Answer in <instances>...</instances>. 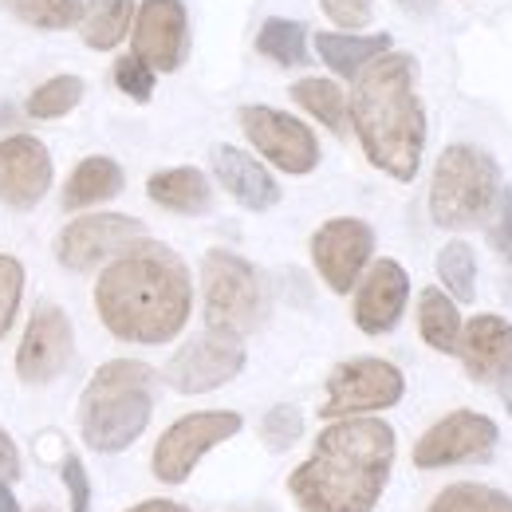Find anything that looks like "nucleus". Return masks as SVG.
Instances as JSON below:
<instances>
[{
    "instance_id": "f257e3e1",
    "label": "nucleus",
    "mask_w": 512,
    "mask_h": 512,
    "mask_svg": "<svg viewBox=\"0 0 512 512\" xmlns=\"http://www.w3.org/2000/svg\"><path fill=\"white\" fill-rule=\"evenodd\" d=\"M95 308L115 339L166 343L190 320V272H186L182 256L170 253L166 245L138 241L115 264H107V272L99 276Z\"/></svg>"
},
{
    "instance_id": "f03ea898",
    "label": "nucleus",
    "mask_w": 512,
    "mask_h": 512,
    "mask_svg": "<svg viewBox=\"0 0 512 512\" xmlns=\"http://www.w3.org/2000/svg\"><path fill=\"white\" fill-rule=\"evenodd\" d=\"M394 465V430L379 418H339L288 477L300 512H371Z\"/></svg>"
},
{
    "instance_id": "7ed1b4c3",
    "label": "nucleus",
    "mask_w": 512,
    "mask_h": 512,
    "mask_svg": "<svg viewBox=\"0 0 512 512\" xmlns=\"http://www.w3.org/2000/svg\"><path fill=\"white\" fill-rule=\"evenodd\" d=\"M351 123L367 158L398 182H410L426 150V111L414 91V60L386 52L355 75Z\"/></svg>"
},
{
    "instance_id": "20e7f679",
    "label": "nucleus",
    "mask_w": 512,
    "mask_h": 512,
    "mask_svg": "<svg viewBox=\"0 0 512 512\" xmlns=\"http://www.w3.org/2000/svg\"><path fill=\"white\" fill-rule=\"evenodd\" d=\"M150 414H154V371L134 359H111L83 390L79 430L95 453H119L138 442Z\"/></svg>"
},
{
    "instance_id": "39448f33",
    "label": "nucleus",
    "mask_w": 512,
    "mask_h": 512,
    "mask_svg": "<svg viewBox=\"0 0 512 512\" xmlns=\"http://www.w3.org/2000/svg\"><path fill=\"white\" fill-rule=\"evenodd\" d=\"M501 197V170L477 146H449L438 158L430 186V217L442 229H465L485 221Z\"/></svg>"
},
{
    "instance_id": "423d86ee",
    "label": "nucleus",
    "mask_w": 512,
    "mask_h": 512,
    "mask_svg": "<svg viewBox=\"0 0 512 512\" xmlns=\"http://www.w3.org/2000/svg\"><path fill=\"white\" fill-rule=\"evenodd\" d=\"M201 288H205V323L213 331L249 335L264 320V284L260 272L245 256L229 249H213L201 260Z\"/></svg>"
},
{
    "instance_id": "0eeeda50",
    "label": "nucleus",
    "mask_w": 512,
    "mask_h": 512,
    "mask_svg": "<svg viewBox=\"0 0 512 512\" xmlns=\"http://www.w3.org/2000/svg\"><path fill=\"white\" fill-rule=\"evenodd\" d=\"M237 430H241V414H233V410L186 414L182 422H174L158 438V446H154V477L166 481V485H182L193 473V465L213 446L229 442Z\"/></svg>"
},
{
    "instance_id": "6e6552de",
    "label": "nucleus",
    "mask_w": 512,
    "mask_h": 512,
    "mask_svg": "<svg viewBox=\"0 0 512 512\" xmlns=\"http://www.w3.org/2000/svg\"><path fill=\"white\" fill-rule=\"evenodd\" d=\"M406 379L394 363L386 359H351L339 363L327 379V402H323V418H355V414H371L386 410L394 402H402Z\"/></svg>"
},
{
    "instance_id": "1a4fd4ad",
    "label": "nucleus",
    "mask_w": 512,
    "mask_h": 512,
    "mask_svg": "<svg viewBox=\"0 0 512 512\" xmlns=\"http://www.w3.org/2000/svg\"><path fill=\"white\" fill-rule=\"evenodd\" d=\"M245 367V343L241 335L229 331H205L190 339L170 363H166V383L182 394H205L217 386L233 383Z\"/></svg>"
},
{
    "instance_id": "9d476101",
    "label": "nucleus",
    "mask_w": 512,
    "mask_h": 512,
    "mask_svg": "<svg viewBox=\"0 0 512 512\" xmlns=\"http://www.w3.org/2000/svg\"><path fill=\"white\" fill-rule=\"evenodd\" d=\"M241 127H245V138L284 174H312L320 166L316 134L284 111L249 103V107H241Z\"/></svg>"
},
{
    "instance_id": "9b49d317",
    "label": "nucleus",
    "mask_w": 512,
    "mask_h": 512,
    "mask_svg": "<svg viewBox=\"0 0 512 512\" xmlns=\"http://www.w3.org/2000/svg\"><path fill=\"white\" fill-rule=\"evenodd\" d=\"M142 241V221L123 213H91L75 217L56 241V256L71 272H87L107 256H123Z\"/></svg>"
},
{
    "instance_id": "f8f14e48",
    "label": "nucleus",
    "mask_w": 512,
    "mask_h": 512,
    "mask_svg": "<svg viewBox=\"0 0 512 512\" xmlns=\"http://www.w3.org/2000/svg\"><path fill=\"white\" fill-rule=\"evenodd\" d=\"M371 249H375V233L359 217H335V221L320 225L312 237V260L327 280V288L339 296L355 288V280L363 276V268L371 260Z\"/></svg>"
},
{
    "instance_id": "ddd939ff",
    "label": "nucleus",
    "mask_w": 512,
    "mask_h": 512,
    "mask_svg": "<svg viewBox=\"0 0 512 512\" xmlns=\"http://www.w3.org/2000/svg\"><path fill=\"white\" fill-rule=\"evenodd\" d=\"M134 56L146 60L154 71H174L182 67L190 52V20L182 0H142L134 12Z\"/></svg>"
},
{
    "instance_id": "4468645a",
    "label": "nucleus",
    "mask_w": 512,
    "mask_h": 512,
    "mask_svg": "<svg viewBox=\"0 0 512 512\" xmlns=\"http://www.w3.org/2000/svg\"><path fill=\"white\" fill-rule=\"evenodd\" d=\"M75 355V335L67 323L64 308L56 304H40L28 320V331L20 339L16 351V375L24 383H52L56 375H64L67 363Z\"/></svg>"
},
{
    "instance_id": "2eb2a0df",
    "label": "nucleus",
    "mask_w": 512,
    "mask_h": 512,
    "mask_svg": "<svg viewBox=\"0 0 512 512\" xmlns=\"http://www.w3.org/2000/svg\"><path fill=\"white\" fill-rule=\"evenodd\" d=\"M497 446V426L485 414L473 410H457L442 418L434 430H426L414 446V465L418 469H442L457 461H473V457H489Z\"/></svg>"
},
{
    "instance_id": "dca6fc26",
    "label": "nucleus",
    "mask_w": 512,
    "mask_h": 512,
    "mask_svg": "<svg viewBox=\"0 0 512 512\" xmlns=\"http://www.w3.org/2000/svg\"><path fill=\"white\" fill-rule=\"evenodd\" d=\"M52 186V154L32 134L0 138V201L12 209H32Z\"/></svg>"
},
{
    "instance_id": "f3484780",
    "label": "nucleus",
    "mask_w": 512,
    "mask_h": 512,
    "mask_svg": "<svg viewBox=\"0 0 512 512\" xmlns=\"http://www.w3.org/2000/svg\"><path fill=\"white\" fill-rule=\"evenodd\" d=\"M406 296H410L406 268L398 260H375L371 272L359 284V296H355V323H359V331L386 335L394 323L402 320Z\"/></svg>"
},
{
    "instance_id": "a211bd4d",
    "label": "nucleus",
    "mask_w": 512,
    "mask_h": 512,
    "mask_svg": "<svg viewBox=\"0 0 512 512\" xmlns=\"http://www.w3.org/2000/svg\"><path fill=\"white\" fill-rule=\"evenodd\" d=\"M465 371L481 383H497L512 367V323L501 316H477L461 331V351Z\"/></svg>"
},
{
    "instance_id": "6ab92c4d",
    "label": "nucleus",
    "mask_w": 512,
    "mask_h": 512,
    "mask_svg": "<svg viewBox=\"0 0 512 512\" xmlns=\"http://www.w3.org/2000/svg\"><path fill=\"white\" fill-rule=\"evenodd\" d=\"M213 174H217V182L233 193L245 209L264 213V209H272L280 201L276 178L256 162L253 154H245L237 146H213Z\"/></svg>"
},
{
    "instance_id": "aec40b11",
    "label": "nucleus",
    "mask_w": 512,
    "mask_h": 512,
    "mask_svg": "<svg viewBox=\"0 0 512 512\" xmlns=\"http://www.w3.org/2000/svg\"><path fill=\"white\" fill-rule=\"evenodd\" d=\"M316 52L320 60L335 75H347L355 79L363 67H371L379 56L390 52V36L386 32H375V36H351V32H320L316 36Z\"/></svg>"
},
{
    "instance_id": "412c9836",
    "label": "nucleus",
    "mask_w": 512,
    "mask_h": 512,
    "mask_svg": "<svg viewBox=\"0 0 512 512\" xmlns=\"http://www.w3.org/2000/svg\"><path fill=\"white\" fill-rule=\"evenodd\" d=\"M146 193H150V201H158V205L170 209V213H205L209 201H213V190H209L205 174L193 170V166L158 170V174L146 182Z\"/></svg>"
},
{
    "instance_id": "4be33fe9",
    "label": "nucleus",
    "mask_w": 512,
    "mask_h": 512,
    "mask_svg": "<svg viewBox=\"0 0 512 512\" xmlns=\"http://www.w3.org/2000/svg\"><path fill=\"white\" fill-rule=\"evenodd\" d=\"M115 193H123V170L111 158H83L64 186V209H87L99 201H111Z\"/></svg>"
},
{
    "instance_id": "5701e85b",
    "label": "nucleus",
    "mask_w": 512,
    "mask_h": 512,
    "mask_svg": "<svg viewBox=\"0 0 512 512\" xmlns=\"http://www.w3.org/2000/svg\"><path fill=\"white\" fill-rule=\"evenodd\" d=\"M134 12H138L134 0H91V4L83 8V20H79L83 44L95 48V52L119 48L123 36L134 28Z\"/></svg>"
},
{
    "instance_id": "b1692460",
    "label": "nucleus",
    "mask_w": 512,
    "mask_h": 512,
    "mask_svg": "<svg viewBox=\"0 0 512 512\" xmlns=\"http://www.w3.org/2000/svg\"><path fill=\"white\" fill-rule=\"evenodd\" d=\"M418 331L422 339L434 347V351H446V355H457L461 351V316L453 308L446 292L438 288H426L422 300H418Z\"/></svg>"
},
{
    "instance_id": "393cba45",
    "label": "nucleus",
    "mask_w": 512,
    "mask_h": 512,
    "mask_svg": "<svg viewBox=\"0 0 512 512\" xmlns=\"http://www.w3.org/2000/svg\"><path fill=\"white\" fill-rule=\"evenodd\" d=\"M256 48H260V56L276 60L280 67L308 64V28L300 20L272 16V20H264V28L256 36Z\"/></svg>"
},
{
    "instance_id": "a878e982",
    "label": "nucleus",
    "mask_w": 512,
    "mask_h": 512,
    "mask_svg": "<svg viewBox=\"0 0 512 512\" xmlns=\"http://www.w3.org/2000/svg\"><path fill=\"white\" fill-rule=\"evenodd\" d=\"M292 99L308 115H316L327 130H335V134L347 130V99L331 79H300V83H292Z\"/></svg>"
},
{
    "instance_id": "bb28decb",
    "label": "nucleus",
    "mask_w": 512,
    "mask_h": 512,
    "mask_svg": "<svg viewBox=\"0 0 512 512\" xmlns=\"http://www.w3.org/2000/svg\"><path fill=\"white\" fill-rule=\"evenodd\" d=\"M438 276L449 288L453 300H477V256L465 241H449L438 253Z\"/></svg>"
},
{
    "instance_id": "cd10ccee",
    "label": "nucleus",
    "mask_w": 512,
    "mask_h": 512,
    "mask_svg": "<svg viewBox=\"0 0 512 512\" xmlns=\"http://www.w3.org/2000/svg\"><path fill=\"white\" fill-rule=\"evenodd\" d=\"M79 99H83V79L79 75H56V79L40 83L28 95V115L32 119H64L67 111H75Z\"/></svg>"
},
{
    "instance_id": "c85d7f7f",
    "label": "nucleus",
    "mask_w": 512,
    "mask_h": 512,
    "mask_svg": "<svg viewBox=\"0 0 512 512\" xmlns=\"http://www.w3.org/2000/svg\"><path fill=\"white\" fill-rule=\"evenodd\" d=\"M8 8L32 24V28H44V32H60L83 20V0H8Z\"/></svg>"
},
{
    "instance_id": "c756f323",
    "label": "nucleus",
    "mask_w": 512,
    "mask_h": 512,
    "mask_svg": "<svg viewBox=\"0 0 512 512\" xmlns=\"http://www.w3.org/2000/svg\"><path fill=\"white\" fill-rule=\"evenodd\" d=\"M430 512H512V497L485 485H449Z\"/></svg>"
},
{
    "instance_id": "7c9ffc66",
    "label": "nucleus",
    "mask_w": 512,
    "mask_h": 512,
    "mask_svg": "<svg viewBox=\"0 0 512 512\" xmlns=\"http://www.w3.org/2000/svg\"><path fill=\"white\" fill-rule=\"evenodd\" d=\"M300 434H304V418H300L296 406H272L264 414V422H260V438H264V446L272 449V453L292 449L300 442Z\"/></svg>"
},
{
    "instance_id": "2f4dec72",
    "label": "nucleus",
    "mask_w": 512,
    "mask_h": 512,
    "mask_svg": "<svg viewBox=\"0 0 512 512\" xmlns=\"http://www.w3.org/2000/svg\"><path fill=\"white\" fill-rule=\"evenodd\" d=\"M20 292H24V264L16 256H0V339L12 331Z\"/></svg>"
},
{
    "instance_id": "473e14b6",
    "label": "nucleus",
    "mask_w": 512,
    "mask_h": 512,
    "mask_svg": "<svg viewBox=\"0 0 512 512\" xmlns=\"http://www.w3.org/2000/svg\"><path fill=\"white\" fill-rule=\"evenodd\" d=\"M115 87H119L123 95H130L134 103H146V99L154 95V67L130 52V56H123V60L115 64Z\"/></svg>"
},
{
    "instance_id": "72a5a7b5",
    "label": "nucleus",
    "mask_w": 512,
    "mask_h": 512,
    "mask_svg": "<svg viewBox=\"0 0 512 512\" xmlns=\"http://www.w3.org/2000/svg\"><path fill=\"white\" fill-rule=\"evenodd\" d=\"M323 12L339 24V28H347V32H355V28H363L367 20H371V8H375V0H320Z\"/></svg>"
},
{
    "instance_id": "f704fd0d",
    "label": "nucleus",
    "mask_w": 512,
    "mask_h": 512,
    "mask_svg": "<svg viewBox=\"0 0 512 512\" xmlns=\"http://www.w3.org/2000/svg\"><path fill=\"white\" fill-rule=\"evenodd\" d=\"M64 485L67 497H71V512H91V481H87V469L75 457L64 461Z\"/></svg>"
},
{
    "instance_id": "c9c22d12",
    "label": "nucleus",
    "mask_w": 512,
    "mask_h": 512,
    "mask_svg": "<svg viewBox=\"0 0 512 512\" xmlns=\"http://www.w3.org/2000/svg\"><path fill=\"white\" fill-rule=\"evenodd\" d=\"M489 241L512 264V193L509 190H501V197H497V225H493Z\"/></svg>"
},
{
    "instance_id": "e433bc0d",
    "label": "nucleus",
    "mask_w": 512,
    "mask_h": 512,
    "mask_svg": "<svg viewBox=\"0 0 512 512\" xmlns=\"http://www.w3.org/2000/svg\"><path fill=\"white\" fill-rule=\"evenodd\" d=\"M4 477H20V453H16V446H12V438L0 430V481Z\"/></svg>"
},
{
    "instance_id": "4c0bfd02",
    "label": "nucleus",
    "mask_w": 512,
    "mask_h": 512,
    "mask_svg": "<svg viewBox=\"0 0 512 512\" xmlns=\"http://www.w3.org/2000/svg\"><path fill=\"white\" fill-rule=\"evenodd\" d=\"M127 512H190L186 505H174V501H146V505H134Z\"/></svg>"
},
{
    "instance_id": "58836bf2",
    "label": "nucleus",
    "mask_w": 512,
    "mask_h": 512,
    "mask_svg": "<svg viewBox=\"0 0 512 512\" xmlns=\"http://www.w3.org/2000/svg\"><path fill=\"white\" fill-rule=\"evenodd\" d=\"M497 390H501V398H505V406H509V414H512V367L497 379Z\"/></svg>"
},
{
    "instance_id": "ea45409f",
    "label": "nucleus",
    "mask_w": 512,
    "mask_h": 512,
    "mask_svg": "<svg viewBox=\"0 0 512 512\" xmlns=\"http://www.w3.org/2000/svg\"><path fill=\"white\" fill-rule=\"evenodd\" d=\"M0 512H20L16 509V497H12V489L0 481Z\"/></svg>"
},
{
    "instance_id": "a19ab883",
    "label": "nucleus",
    "mask_w": 512,
    "mask_h": 512,
    "mask_svg": "<svg viewBox=\"0 0 512 512\" xmlns=\"http://www.w3.org/2000/svg\"><path fill=\"white\" fill-rule=\"evenodd\" d=\"M36 512H48V509H36Z\"/></svg>"
}]
</instances>
